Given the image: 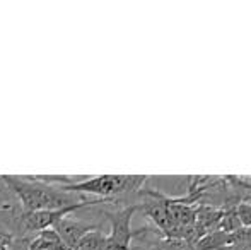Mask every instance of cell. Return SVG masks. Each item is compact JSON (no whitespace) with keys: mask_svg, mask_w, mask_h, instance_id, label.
I'll use <instances>...</instances> for the list:
<instances>
[{"mask_svg":"<svg viewBox=\"0 0 251 250\" xmlns=\"http://www.w3.org/2000/svg\"><path fill=\"white\" fill-rule=\"evenodd\" d=\"M41 180L56 185L63 192L77 195H96L109 204H118L123 199H137L147 182V175H96L86 180H74L63 175H40Z\"/></svg>","mask_w":251,"mask_h":250,"instance_id":"6da1fadb","label":"cell"},{"mask_svg":"<svg viewBox=\"0 0 251 250\" xmlns=\"http://www.w3.org/2000/svg\"><path fill=\"white\" fill-rule=\"evenodd\" d=\"M0 180L19 199V207L24 211L62 209V207L87 200L86 197L63 192L56 185L41 180L40 175H33V177L2 175Z\"/></svg>","mask_w":251,"mask_h":250,"instance_id":"7a4b0ae2","label":"cell"},{"mask_svg":"<svg viewBox=\"0 0 251 250\" xmlns=\"http://www.w3.org/2000/svg\"><path fill=\"white\" fill-rule=\"evenodd\" d=\"M139 211L137 204H126L118 209L101 211L109 221L108 250H132V240H135V230H132V218Z\"/></svg>","mask_w":251,"mask_h":250,"instance_id":"3957f363","label":"cell"},{"mask_svg":"<svg viewBox=\"0 0 251 250\" xmlns=\"http://www.w3.org/2000/svg\"><path fill=\"white\" fill-rule=\"evenodd\" d=\"M98 228H101V226L75 220V218H72V216H67V218H63L53 230L56 231V235L60 237V240H62V244L65 245L67 250H75L77 244L82 240V237H86L89 231H94V230H98Z\"/></svg>","mask_w":251,"mask_h":250,"instance_id":"277c9868","label":"cell"},{"mask_svg":"<svg viewBox=\"0 0 251 250\" xmlns=\"http://www.w3.org/2000/svg\"><path fill=\"white\" fill-rule=\"evenodd\" d=\"M26 250H67L55 230H45L34 235Z\"/></svg>","mask_w":251,"mask_h":250,"instance_id":"5b68a950","label":"cell"},{"mask_svg":"<svg viewBox=\"0 0 251 250\" xmlns=\"http://www.w3.org/2000/svg\"><path fill=\"white\" fill-rule=\"evenodd\" d=\"M75 250H108V235L98 228L94 231H89L82 240L77 244Z\"/></svg>","mask_w":251,"mask_h":250,"instance_id":"8992f818","label":"cell"},{"mask_svg":"<svg viewBox=\"0 0 251 250\" xmlns=\"http://www.w3.org/2000/svg\"><path fill=\"white\" fill-rule=\"evenodd\" d=\"M236 213H238L239 223L243 228L251 230V204L250 202H241L236 206Z\"/></svg>","mask_w":251,"mask_h":250,"instance_id":"52a82bcc","label":"cell"}]
</instances>
